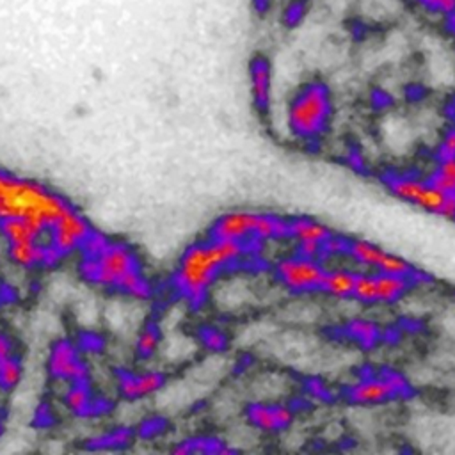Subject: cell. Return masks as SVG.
<instances>
[{
	"label": "cell",
	"instance_id": "7c38bea8",
	"mask_svg": "<svg viewBox=\"0 0 455 455\" xmlns=\"http://www.w3.org/2000/svg\"><path fill=\"white\" fill-rule=\"evenodd\" d=\"M295 418V411L286 403H251L247 407V419L249 423L265 432V434H277L286 430Z\"/></svg>",
	"mask_w": 455,
	"mask_h": 455
},
{
	"label": "cell",
	"instance_id": "484cf974",
	"mask_svg": "<svg viewBox=\"0 0 455 455\" xmlns=\"http://www.w3.org/2000/svg\"><path fill=\"white\" fill-rule=\"evenodd\" d=\"M455 156V124L446 128L444 133L441 135V140L437 142L434 149V162L435 160H444V158H453Z\"/></svg>",
	"mask_w": 455,
	"mask_h": 455
},
{
	"label": "cell",
	"instance_id": "4316f807",
	"mask_svg": "<svg viewBox=\"0 0 455 455\" xmlns=\"http://www.w3.org/2000/svg\"><path fill=\"white\" fill-rule=\"evenodd\" d=\"M304 387H306V391H307V395L311 396V398H315V400H320V402H332V400H336V395H334V391L322 380V379H316V377H311V379H307L306 380V384H304Z\"/></svg>",
	"mask_w": 455,
	"mask_h": 455
},
{
	"label": "cell",
	"instance_id": "ac0fdd59",
	"mask_svg": "<svg viewBox=\"0 0 455 455\" xmlns=\"http://www.w3.org/2000/svg\"><path fill=\"white\" fill-rule=\"evenodd\" d=\"M375 284H377V304L393 306L402 297H405L407 291L412 290V286L418 283L407 275L375 272Z\"/></svg>",
	"mask_w": 455,
	"mask_h": 455
},
{
	"label": "cell",
	"instance_id": "8992f818",
	"mask_svg": "<svg viewBox=\"0 0 455 455\" xmlns=\"http://www.w3.org/2000/svg\"><path fill=\"white\" fill-rule=\"evenodd\" d=\"M345 256L361 268H366V270L371 268L373 272H384V274L407 275V277H412L418 284L427 283L430 279L428 274L416 268L405 258L364 238H350Z\"/></svg>",
	"mask_w": 455,
	"mask_h": 455
},
{
	"label": "cell",
	"instance_id": "cb8c5ba5",
	"mask_svg": "<svg viewBox=\"0 0 455 455\" xmlns=\"http://www.w3.org/2000/svg\"><path fill=\"white\" fill-rule=\"evenodd\" d=\"M23 377V366L18 355H11L0 361V389L11 391L14 389Z\"/></svg>",
	"mask_w": 455,
	"mask_h": 455
},
{
	"label": "cell",
	"instance_id": "5b68a950",
	"mask_svg": "<svg viewBox=\"0 0 455 455\" xmlns=\"http://www.w3.org/2000/svg\"><path fill=\"white\" fill-rule=\"evenodd\" d=\"M382 185L391 196L425 213L455 220V196L434 187L427 176L387 171L382 174Z\"/></svg>",
	"mask_w": 455,
	"mask_h": 455
},
{
	"label": "cell",
	"instance_id": "d6986e66",
	"mask_svg": "<svg viewBox=\"0 0 455 455\" xmlns=\"http://www.w3.org/2000/svg\"><path fill=\"white\" fill-rule=\"evenodd\" d=\"M357 270L350 267H327L320 291L334 299H352Z\"/></svg>",
	"mask_w": 455,
	"mask_h": 455
},
{
	"label": "cell",
	"instance_id": "e0dca14e",
	"mask_svg": "<svg viewBox=\"0 0 455 455\" xmlns=\"http://www.w3.org/2000/svg\"><path fill=\"white\" fill-rule=\"evenodd\" d=\"M327 224L311 219V217H291L288 219V238L293 240V243H320L325 245V242L334 235Z\"/></svg>",
	"mask_w": 455,
	"mask_h": 455
},
{
	"label": "cell",
	"instance_id": "f1b7e54d",
	"mask_svg": "<svg viewBox=\"0 0 455 455\" xmlns=\"http://www.w3.org/2000/svg\"><path fill=\"white\" fill-rule=\"evenodd\" d=\"M419 2L435 12L455 14V0H419Z\"/></svg>",
	"mask_w": 455,
	"mask_h": 455
},
{
	"label": "cell",
	"instance_id": "7402d4cb",
	"mask_svg": "<svg viewBox=\"0 0 455 455\" xmlns=\"http://www.w3.org/2000/svg\"><path fill=\"white\" fill-rule=\"evenodd\" d=\"M162 345V334L155 323L144 325L135 339V352L140 359H151Z\"/></svg>",
	"mask_w": 455,
	"mask_h": 455
},
{
	"label": "cell",
	"instance_id": "30bf717a",
	"mask_svg": "<svg viewBox=\"0 0 455 455\" xmlns=\"http://www.w3.org/2000/svg\"><path fill=\"white\" fill-rule=\"evenodd\" d=\"M258 212L251 210H233L220 215L210 228L208 236L235 240L242 243H254V229H256Z\"/></svg>",
	"mask_w": 455,
	"mask_h": 455
},
{
	"label": "cell",
	"instance_id": "6da1fadb",
	"mask_svg": "<svg viewBox=\"0 0 455 455\" xmlns=\"http://www.w3.org/2000/svg\"><path fill=\"white\" fill-rule=\"evenodd\" d=\"M80 254V274L91 284L128 299L144 300L151 295V283L144 275L140 258L130 243L110 240L94 229Z\"/></svg>",
	"mask_w": 455,
	"mask_h": 455
},
{
	"label": "cell",
	"instance_id": "9a60e30c",
	"mask_svg": "<svg viewBox=\"0 0 455 455\" xmlns=\"http://www.w3.org/2000/svg\"><path fill=\"white\" fill-rule=\"evenodd\" d=\"M44 238H46V229H43L32 220L18 219V217L0 219V242L4 245L32 243V242H41Z\"/></svg>",
	"mask_w": 455,
	"mask_h": 455
},
{
	"label": "cell",
	"instance_id": "9c48e42d",
	"mask_svg": "<svg viewBox=\"0 0 455 455\" xmlns=\"http://www.w3.org/2000/svg\"><path fill=\"white\" fill-rule=\"evenodd\" d=\"M347 402L354 405H380L400 400L393 384L379 371H361L357 380L343 389Z\"/></svg>",
	"mask_w": 455,
	"mask_h": 455
},
{
	"label": "cell",
	"instance_id": "7a4b0ae2",
	"mask_svg": "<svg viewBox=\"0 0 455 455\" xmlns=\"http://www.w3.org/2000/svg\"><path fill=\"white\" fill-rule=\"evenodd\" d=\"M249 249L247 243L213 236L188 245L172 275L176 291L192 306L204 302L220 275L236 267L249 254Z\"/></svg>",
	"mask_w": 455,
	"mask_h": 455
},
{
	"label": "cell",
	"instance_id": "ffe728a7",
	"mask_svg": "<svg viewBox=\"0 0 455 455\" xmlns=\"http://www.w3.org/2000/svg\"><path fill=\"white\" fill-rule=\"evenodd\" d=\"M64 402L68 409L76 416L91 414V411L94 409V398H92L91 387L87 386V380L69 382L64 393Z\"/></svg>",
	"mask_w": 455,
	"mask_h": 455
},
{
	"label": "cell",
	"instance_id": "ba28073f",
	"mask_svg": "<svg viewBox=\"0 0 455 455\" xmlns=\"http://www.w3.org/2000/svg\"><path fill=\"white\" fill-rule=\"evenodd\" d=\"M92 233L94 228L89 219L71 206L46 229V242L60 258H66L80 252Z\"/></svg>",
	"mask_w": 455,
	"mask_h": 455
},
{
	"label": "cell",
	"instance_id": "d4e9b609",
	"mask_svg": "<svg viewBox=\"0 0 455 455\" xmlns=\"http://www.w3.org/2000/svg\"><path fill=\"white\" fill-rule=\"evenodd\" d=\"M379 371L393 384V387L396 389L398 393V398L400 400H407V398H412L414 395V387L412 384L409 382V379L396 368H391V366H382L379 368Z\"/></svg>",
	"mask_w": 455,
	"mask_h": 455
},
{
	"label": "cell",
	"instance_id": "8fae6325",
	"mask_svg": "<svg viewBox=\"0 0 455 455\" xmlns=\"http://www.w3.org/2000/svg\"><path fill=\"white\" fill-rule=\"evenodd\" d=\"M48 371L64 382L87 380V366L78 357L76 347L69 339H60L52 347L48 359Z\"/></svg>",
	"mask_w": 455,
	"mask_h": 455
},
{
	"label": "cell",
	"instance_id": "603a6c76",
	"mask_svg": "<svg viewBox=\"0 0 455 455\" xmlns=\"http://www.w3.org/2000/svg\"><path fill=\"white\" fill-rule=\"evenodd\" d=\"M354 300L364 304V306H375L377 304V284H375V272H363L357 270L355 286H354Z\"/></svg>",
	"mask_w": 455,
	"mask_h": 455
},
{
	"label": "cell",
	"instance_id": "4dcf8cb0",
	"mask_svg": "<svg viewBox=\"0 0 455 455\" xmlns=\"http://www.w3.org/2000/svg\"><path fill=\"white\" fill-rule=\"evenodd\" d=\"M4 176H5V171L0 169V188H2V183H4Z\"/></svg>",
	"mask_w": 455,
	"mask_h": 455
},
{
	"label": "cell",
	"instance_id": "44dd1931",
	"mask_svg": "<svg viewBox=\"0 0 455 455\" xmlns=\"http://www.w3.org/2000/svg\"><path fill=\"white\" fill-rule=\"evenodd\" d=\"M427 180L444 194L455 196V156L435 160L427 174Z\"/></svg>",
	"mask_w": 455,
	"mask_h": 455
},
{
	"label": "cell",
	"instance_id": "5bb4252c",
	"mask_svg": "<svg viewBox=\"0 0 455 455\" xmlns=\"http://www.w3.org/2000/svg\"><path fill=\"white\" fill-rule=\"evenodd\" d=\"M249 82L252 103L259 114H267L270 108L272 94V71L265 55H256L249 64Z\"/></svg>",
	"mask_w": 455,
	"mask_h": 455
},
{
	"label": "cell",
	"instance_id": "3957f363",
	"mask_svg": "<svg viewBox=\"0 0 455 455\" xmlns=\"http://www.w3.org/2000/svg\"><path fill=\"white\" fill-rule=\"evenodd\" d=\"M73 204L41 181L5 172L0 188V219H27L48 229Z\"/></svg>",
	"mask_w": 455,
	"mask_h": 455
},
{
	"label": "cell",
	"instance_id": "277c9868",
	"mask_svg": "<svg viewBox=\"0 0 455 455\" xmlns=\"http://www.w3.org/2000/svg\"><path fill=\"white\" fill-rule=\"evenodd\" d=\"M332 117L331 89L311 80L304 84L290 100L286 110L288 130L302 144H316L327 133Z\"/></svg>",
	"mask_w": 455,
	"mask_h": 455
},
{
	"label": "cell",
	"instance_id": "2e32d148",
	"mask_svg": "<svg viewBox=\"0 0 455 455\" xmlns=\"http://www.w3.org/2000/svg\"><path fill=\"white\" fill-rule=\"evenodd\" d=\"M339 332L363 350H373L384 339L380 325L370 318H350L339 327Z\"/></svg>",
	"mask_w": 455,
	"mask_h": 455
},
{
	"label": "cell",
	"instance_id": "52a82bcc",
	"mask_svg": "<svg viewBox=\"0 0 455 455\" xmlns=\"http://www.w3.org/2000/svg\"><path fill=\"white\" fill-rule=\"evenodd\" d=\"M325 270V261L306 258L297 252L277 259L274 267V274L279 284L293 293L320 291Z\"/></svg>",
	"mask_w": 455,
	"mask_h": 455
},
{
	"label": "cell",
	"instance_id": "83f0119b",
	"mask_svg": "<svg viewBox=\"0 0 455 455\" xmlns=\"http://www.w3.org/2000/svg\"><path fill=\"white\" fill-rule=\"evenodd\" d=\"M203 343L210 348V350H222L228 343L226 336L222 331L215 329V327H208L203 331Z\"/></svg>",
	"mask_w": 455,
	"mask_h": 455
},
{
	"label": "cell",
	"instance_id": "f546056e",
	"mask_svg": "<svg viewBox=\"0 0 455 455\" xmlns=\"http://www.w3.org/2000/svg\"><path fill=\"white\" fill-rule=\"evenodd\" d=\"M11 355H16V348H14V341L0 331V361L7 359Z\"/></svg>",
	"mask_w": 455,
	"mask_h": 455
},
{
	"label": "cell",
	"instance_id": "4fadbf2b",
	"mask_svg": "<svg viewBox=\"0 0 455 455\" xmlns=\"http://www.w3.org/2000/svg\"><path fill=\"white\" fill-rule=\"evenodd\" d=\"M165 375L156 370L146 371H123L117 380L119 393L128 400H139L155 395L164 387Z\"/></svg>",
	"mask_w": 455,
	"mask_h": 455
}]
</instances>
